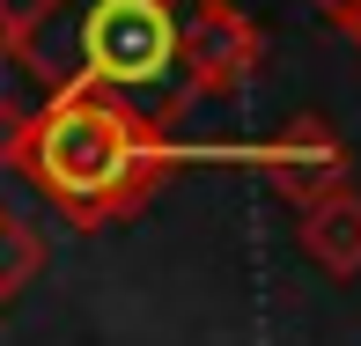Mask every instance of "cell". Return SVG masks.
I'll list each match as a JSON object with an SVG mask.
<instances>
[{"label":"cell","instance_id":"obj_6","mask_svg":"<svg viewBox=\"0 0 361 346\" xmlns=\"http://www.w3.org/2000/svg\"><path fill=\"white\" fill-rule=\"evenodd\" d=\"M52 266V236H44L30 214L0 206V309L15 302V295H30V280Z\"/></svg>","mask_w":361,"mask_h":346},{"label":"cell","instance_id":"obj_3","mask_svg":"<svg viewBox=\"0 0 361 346\" xmlns=\"http://www.w3.org/2000/svg\"><path fill=\"white\" fill-rule=\"evenodd\" d=\"M177 44H185L192 104H200V96H243L258 81V67H266V30H258L251 8H236V0H185Z\"/></svg>","mask_w":361,"mask_h":346},{"label":"cell","instance_id":"obj_7","mask_svg":"<svg viewBox=\"0 0 361 346\" xmlns=\"http://www.w3.org/2000/svg\"><path fill=\"white\" fill-rule=\"evenodd\" d=\"M310 8H317V15H324V23H332V30H339V37H347V44H354V52H361V0H310Z\"/></svg>","mask_w":361,"mask_h":346},{"label":"cell","instance_id":"obj_2","mask_svg":"<svg viewBox=\"0 0 361 346\" xmlns=\"http://www.w3.org/2000/svg\"><path fill=\"white\" fill-rule=\"evenodd\" d=\"M185 0H30L15 15V67L44 96H118L155 125L192 111L185 81Z\"/></svg>","mask_w":361,"mask_h":346},{"label":"cell","instance_id":"obj_8","mask_svg":"<svg viewBox=\"0 0 361 346\" xmlns=\"http://www.w3.org/2000/svg\"><path fill=\"white\" fill-rule=\"evenodd\" d=\"M8 67H15V8L0 0V74H8Z\"/></svg>","mask_w":361,"mask_h":346},{"label":"cell","instance_id":"obj_1","mask_svg":"<svg viewBox=\"0 0 361 346\" xmlns=\"http://www.w3.org/2000/svg\"><path fill=\"white\" fill-rule=\"evenodd\" d=\"M177 162L170 125L118 96H44L37 111L0 104V170H15L81 236L147 214Z\"/></svg>","mask_w":361,"mask_h":346},{"label":"cell","instance_id":"obj_4","mask_svg":"<svg viewBox=\"0 0 361 346\" xmlns=\"http://www.w3.org/2000/svg\"><path fill=\"white\" fill-rule=\"evenodd\" d=\"M251 162L288 206H310V199H324V192L354 185V155H347V140H339V125L324 118V111H295Z\"/></svg>","mask_w":361,"mask_h":346},{"label":"cell","instance_id":"obj_5","mask_svg":"<svg viewBox=\"0 0 361 346\" xmlns=\"http://www.w3.org/2000/svg\"><path fill=\"white\" fill-rule=\"evenodd\" d=\"M295 243H302V258L317 273L354 280L361 273V192L339 185V192H324V199L295 206Z\"/></svg>","mask_w":361,"mask_h":346}]
</instances>
